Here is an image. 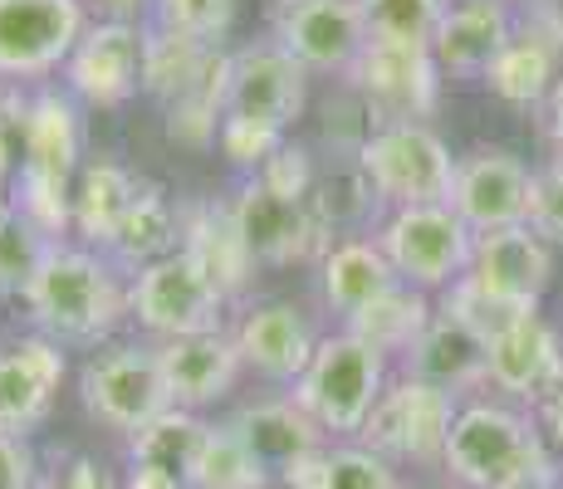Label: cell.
<instances>
[{
	"mask_svg": "<svg viewBox=\"0 0 563 489\" xmlns=\"http://www.w3.org/2000/svg\"><path fill=\"white\" fill-rule=\"evenodd\" d=\"M559 54H563V15L559 5H529V20L510 35L505 54L490 64L485 84L505 98V103H539L544 93H554L559 84Z\"/></svg>",
	"mask_w": 563,
	"mask_h": 489,
	"instance_id": "ac0fdd59",
	"label": "cell"
},
{
	"mask_svg": "<svg viewBox=\"0 0 563 489\" xmlns=\"http://www.w3.org/2000/svg\"><path fill=\"white\" fill-rule=\"evenodd\" d=\"M79 391H84V407L103 426L128 431V436H137L147 421L172 411V391H167V377H162L157 347H143V343H123L89 357Z\"/></svg>",
	"mask_w": 563,
	"mask_h": 489,
	"instance_id": "9c48e42d",
	"label": "cell"
},
{
	"mask_svg": "<svg viewBox=\"0 0 563 489\" xmlns=\"http://www.w3.org/2000/svg\"><path fill=\"white\" fill-rule=\"evenodd\" d=\"M539 416H544V431H549V441H554V451L563 455V387L539 407Z\"/></svg>",
	"mask_w": 563,
	"mask_h": 489,
	"instance_id": "ee69618b",
	"label": "cell"
},
{
	"mask_svg": "<svg viewBox=\"0 0 563 489\" xmlns=\"http://www.w3.org/2000/svg\"><path fill=\"white\" fill-rule=\"evenodd\" d=\"M0 489H40L35 455L20 436H0Z\"/></svg>",
	"mask_w": 563,
	"mask_h": 489,
	"instance_id": "60d3db41",
	"label": "cell"
},
{
	"mask_svg": "<svg viewBox=\"0 0 563 489\" xmlns=\"http://www.w3.org/2000/svg\"><path fill=\"white\" fill-rule=\"evenodd\" d=\"M549 133H554V143L563 152V74H559V84H554V93H549ZM563 162V157H559Z\"/></svg>",
	"mask_w": 563,
	"mask_h": 489,
	"instance_id": "f6af8a7d",
	"label": "cell"
},
{
	"mask_svg": "<svg viewBox=\"0 0 563 489\" xmlns=\"http://www.w3.org/2000/svg\"><path fill=\"white\" fill-rule=\"evenodd\" d=\"M128 313L147 333H157L162 343H172V338H191V333H221L225 299L177 249V255L137 269L133 289H128Z\"/></svg>",
	"mask_w": 563,
	"mask_h": 489,
	"instance_id": "ba28073f",
	"label": "cell"
},
{
	"mask_svg": "<svg viewBox=\"0 0 563 489\" xmlns=\"http://www.w3.org/2000/svg\"><path fill=\"white\" fill-rule=\"evenodd\" d=\"M231 431L265 470H279V475L323 451V426L299 401H255V407L235 411Z\"/></svg>",
	"mask_w": 563,
	"mask_h": 489,
	"instance_id": "484cf974",
	"label": "cell"
},
{
	"mask_svg": "<svg viewBox=\"0 0 563 489\" xmlns=\"http://www.w3.org/2000/svg\"><path fill=\"white\" fill-rule=\"evenodd\" d=\"M181 255L221 289V299H241L251 285V249H245L241 231H235L231 205H187L181 211Z\"/></svg>",
	"mask_w": 563,
	"mask_h": 489,
	"instance_id": "d4e9b609",
	"label": "cell"
},
{
	"mask_svg": "<svg viewBox=\"0 0 563 489\" xmlns=\"http://www.w3.org/2000/svg\"><path fill=\"white\" fill-rule=\"evenodd\" d=\"M143 181L133 177L128 167H118V162H84L79 181H74V231L84 235L89 245L108 249L118 235V225H123L128 205H133V196Z\"/></svg>",
	"mask_w": 563,
	"mask_h": 489,
	"instance_id": "83f0119b",
	"label": "cell"
},
{
	"mask_svg": "<svg viewBox=\"0 0 563 489\" xmlns=\"http://www.w3.org/2000/svg\"><path fill=\"white\" fill-rule=\"evenodd\" d=\"M143 54L147 30H137L133 20H103V25L84 30V40L64 64V79L84 103L118 108L143 89Z\"/></svg>",
	"mask_w": 563,
	"mask_h": 489,
	"instance_id": "2e32d148",
	"label": "cell"
},
{
	"mask_svg": "<svg viewBox=\"0 0 563 489\" xmlns=\"http://www.w3.org/2000/svg\"><path fill=\"white\" fill-rule=\"evenodd\" d=\"M49 249H54V241L35 221L10 211V221L0 225V299H25L40 265L49 259Z\"/></svg>",
	"mask_w": 563,
	"mask_h": 489,
	"instance_id": "d590c367",
	"label": "cell"
},
{
	"mask_svg": "<svg viewBox=\"0 0 563 489\" xmlns=\"http://www.w3.org/2000/svg\"><path fill=\"white\" fill-rule=\"evenodd\" d=\"M84 0H0V79H45L84 40Z\"/></svg>",
	"mask_w": 563,
	"mask_h": 489,
	"instance_id": "30bf717a",
	"label": "cell"
},
{
	"mask_svg": "<svg viewBox=\"0 0 563 489\" xmlns=\"http://www.w3.org/2000/svg\"><path fill=\"white\" fill-rule=\"evenodd\" d=\"M358 167L387 205H451L456 157L427 123H377L358 143Z\"/></svg>",
	"mask_w": 563,
	"mask_h": 489,
	"instance_id": "277c9868",
	"label": "cell"
},
{
	"mask_svg": "<svg viewBox=\"0 0 563 489\" xmlns=\"http://www.w3.org/2000/svg\"><path fill=\"white\" fill-rule=\"evenodd\" d=\"M407 377H421V382L451 391V397L471 391L490 382V343L475 338L451 313H431V323L407 353Z\"/></svg>",
	"mask_w": 563,
	"mask_h": 489,
	"instance_id": "603a6c76",
	"label": "cell"
},
{
	"mask_svg": "<svg viewBox=\"0 0 563 489\" xmlns=\"http://www.w3.org/2000/svg\"><path fill=\"white\" fill-rule=\"evenodd\" d=\"M515 35V20L505 10V0H461L441 15L431 54L441 69L451 74H490V64L505 54Z\"/></svg>",
	"mask_w": 563,
	"mask_h": 489,
	"instance_id": "cb8c5ba5",
	"label": "cell"
},
{
	"mask_svg": "<svg viewBox=\"0 0 563 489\" xmlns=\"http://www.w3.org/2000/svg\"><path fill=\"white\" fill-rule=\"evenodd\" d=\"M265 485H269V470L241 445L231 421L211 426L206 451L197 460V475H191V489H265Z\"/></svg>",
	"mask_w": 563,
	"mask_h": 489,
	"instance_id": "836d02e7",
	"label": "cell"
},
{
	"mask_svg": "<svg viewBox=\"0 0 563 489\" xmlns=\"http://www.w3.org/2000/svg\"><path fill=\"white\" fill-rule=\"evenodd\" d=\"M305 74L279 45H251L231 54V98L225 118L265 127L275 137H289L295 118L305 113Z\"/></svg>",
	"mask_w": 563,
	"mask_h": 489,
	"instance_id": "5bb4252c",
	"label": "cell"
},
{
	"mask_svg": "<svg viewBox=\"0 0 563 489\" xmlns=\"http://www.w3.org/2000/svg\"><path fill=\"white\" fill-rule=\"evenodd\" d=\"M157 30L216 45L235 25V0H153Z\"/></svg>",
	"mask_w": 563,
	"mask_h": 489,
	"instance_id": "8d00e7d4",
	"label": "cell"
},
{
	"mask_svg": "<svg viewBox=\"0 0 563 489\" xmlns=\"http://www.w3.org/2000/svg\"><path fill=\"white\" fill-rule=\"evenodd\" d=\"M123 489H187L177 480V475H167V470H157V465H133L128 470V485Z\"/></svg>",
	"mask_w": 563,
	"mask_h": 489,
	"instance_id": "7bdbcfd3",
	"label": "cell"
},
{
	"mask_svg": "<svg viewBox=\"0 0 563 489\" xmlns=\"http://www.w3.org/2000/svg\"><path fill=\"white\" fill-rule=\"evenodd\" d=\"M64 382V347L54 338H20L10 353H0V436L35 431L49 416L54 391Z\"/></svg>",
	"mask_w": 563,
	"mask_h": 489,
	"instance_id": "d6986e66",
	"label": "cell"
},
{
	"mask_svg": "<svg viewBox=\"0 0 563 489\" xmlns=\"http://www.w3.org/2000/svg\"><path fill=\"white\" fill-rule=\"evenodd\" d=\"M441 64L431 45H393V40H367L363 54L353 59L349 79L383 123H417L437 108L441 93Z\"/></svg>",
	"mask_w": 563,
	"mask_h": 489,
	"instance_id": "8fae6325",
	"label": "cell"
},
{
	"mask_svg": "<svg viewBox=\"0 0 563 489\" xmlns=\"http://www.w3.org/2000/svg\"><path fill=\"white\" fill-rule=\"evenodd\" d=\"M275 45L299 69L349 74L367 45L358 0H285L275 15Z\"/></svg>",
	"mask_w": 563,
	"mask_h": 489,
	"instance_id": "9a60e30c",
	"label": "cell"
},
{
	"mask_svg": "<svg viewBox=\"0 0 563 489\" xmlns=\"http://www.w3.org/2000/svg\"><path fill=\"white\" fill-rule=\"evenodd\" d=\"M465 275L475 289H485L510 309H539V293L549 289L554 259H549V241H539L529 225H515V231L475 235V255Z\"/></svg>",
	"mask_w": 563,
	"mask_h": 489,
	"instance_id": "e0dca14e",
	"label": "cell"
},
{
	"mask_svg": "<svg viewBox=\"0 0 563 489\" xmlns=\"http://www.w3.org/2000/svg\"><path fill=\"white\" fill-rule=\"evenodd\" d=\"M427 323H431L427 293L411 289V285H397L377 303H367L363 313H353L343 333H353V338H363L367 347H377V353L387 357V353H411V343L421 338Z\"/></svg>",
	"mask_w": 563,
	"mask_h": 489,
	"instance_id": "d6a6232c",
	"label": "cell"
},
{
	"mask_svg": "<svg viewBox=\"0 0 563 489\" xmlns=\"http://www.w3.org/2000/svg\"><path fill=\"white\" fill-rule=\"evenodd\" d=\"M397 285H402V279L387 265L377 241H343L323 255V299H329V309L343 313V319L363 313L367 303H377Z\"/></svg>",
	"mask_w": 563,
	"mask_h": 489,
	"instance_id": "4316f807",
	"label": "cell"
},
{
	"mask_svg": "<svg viewBox=\"0 0 563 489\" xmlns=\"http://www.w3.org/2000/svg\"><path fill=\"white\" fill-rule=\"evenodd\" d=\"M10 211H15V205H10V201H0V225L10 221Z\"/></svg>",
	"mask_w": 563,
	"mask_h": 489,
	"instance_id": "7dc6e473",
	"label": "cell"
},
{
	"mask_svg": "<svg viewBox=\"0 0 563 489\" xmlns=\"http://www.w3.org/2000/svg\"><path fill=\"white\" fill-rule=\"evenodd\" d=\"M490 382L539 407L563 387V343L539 313H525L490 338Z\"/></svg>",
	"mask_w": 563,
	"mask_h": 489,
	"instance_id": "ffe728a7",
	"label": "cell"
},
{
	"mask_svg": "<svg viewBox=\"0 0 563 489\" xmlns=\"http://www.w3.org/2000/svg\"><path fill=\"white\" fill-rule=\"evenodd\" d=\"M367 40H393V45H431L437 25L446 15L441 0H358Z\"/></svg>",
	"mask_w": 563,
	"mask_h": 489,
	"instance_id": "e575fe53",
	"label": "cell"
},
{
	"mask_svg": "<svg viewBox=\"0 0 563 489\" xmlns=\"http://www.w3.org/2000/svg\"><path fill=\"white\" fill-rule=\"evenodd\" d=\"M383 373H387V357L377 347H367L363 338H353V333L319 338V353H313L305 377L295 382V401L323 431H353L358 436L387 387Z\"/></svg>",
	"mask_w": 563,
	"mask_h": 489,
	"instance_id": "5b68a950",
	"label": "cell"
},
{
	"mask_svg": "<svg viewBox=\"0 0 563 489\" xmlns=\"http://www.w3.org/2000/svg\"><path fill=\"white\" fill-rule=\"evenodd\" d=\"M103 10H113V20H128V15H137V10L147 5V0H99Z\"/></svg>",
	"mask_w": 563,
	"mask_h": 489,
	"instance_id": "bcb514c9",
	"label": "cell"
},
{
	"mask_svg": "<svg viewBox=\"0 0 563 489\" xmlns=\"http://www.w3.org/2000/svg\"><path fill=\"white\" fill-rule=\"evenodd\" d=\"M529 5H549V0H529Z\"/></svg>",
	"mask_w": 563,
	"mask_h": 489,
	"instance_id": "c3c4849f",
	"label": "cell"
},
{
	"mask_svg": "<svg viewBox=\"0 0 563 489\" xmlns=\"http://www.w3.org/2000/svg\"><path fill=\"white\" fill-rule=\"evenodd\" d=\"M456 426V397L421 377H402V382L383 387L373 416L363 421L358 441L383 460H441Z\"/></svg>",
	"mask_w": 563,
	"mask_h": 489,
	"instance_id": "52a82bcc",
	"label": "cell"
},
{
	"mask_svg": "<svg viewBox=\"0 0 563 489\" xmlns=\"http://www.w3.org/2000/svg\"><path fill=\"white\" fill-rule=\"evenodd\" d=\"M451 211L471 225V235L529 225V211H534V171L515 152H500V147L471 152L465 162H456Z\"/></svg>",
	"mask_w": 563,
	"mask_h": 489,
	"instance_id": "4fadbf2b",
	"label": "cell"
},
{
	"mask_svg": "<svg viewBox=\"0 0 563 489\" xmlns=\"http://www.w3.org/2000/svg\"><path fill=\"white\" fill-rule=\"evenodd\" d=\"M529 231L549 245H563V162L534 177V211H529Z\"/></svg>",
	"mask_w": 563,
	"mask_h": 489,
	"instance_id": "74e56055",
	"label": "cell"
},
{
	"mask_svg": "<svg viewBox=\"0 0 563 489\" xmlns=\"http://www.w3.org/2000/svg\"><path fill=\"white\" fill-rule=\"evenodd\" d=\"M387 265L397 269V279L411 289H451L471 269L475 235L451 205H402L387 215L383 235Z\"/></svg>",
	"mask_w": 563,
	"mask_h": 489,
	"instance_id": "8992f818",
	"label": "cell"
},
{
	"mask_svg": "<svg viewBox=\"0 0 563 489\" xmlns=\"http://www.w3.org/2000/svg\"><path fill=\"white\" fill-rule=\"evenodd\" d=\"M216 45L187 35H167V30H147V54H143V93H153L162 108H177L197 84L211 74L216 64Z\"/></svg>",
	"mask_w": 563,
	"mask_h": 489,
	"instance_id": "f546056e",
	"label": "cell"
},
{
	"mask_svg": "<svg viewBox=\"0 0 563 489\" xmlns=\"http://www.w3.org/2000/svg\"><path fill=\"white\" fill-rule=\"evenodd\" d=\"M45 489H118V485L108 480V470H103L99 460H89V455H74V460L64 465V470L54 475Z\"/></svg>",
	"mask_w": 563,
	"mask_h": 489,
	"instance_id": "b9f144b4",
	"label": "cell"
},
{
	"mask_svg": "<svg viewBox=\"0 0 563 489\" xmlns=\"http://www.w3.org/2000/svg\"><path fill=\"white\" fill-rule=\"evenodd\" d=\"M25 113L30 103L15 93L0 98V177L15 167V157H25Z\"/></svg>",
	"mask_w": 563,
	"mask_h": 489,
	"instance_id": "ab89813d",
	"label": "cell"
},
{
	"mask_svg": "<svg viewBox=\"0 0 563 489\" xmlns=\"http://www.w3.org/2000/svg\"><path fill=\"white\" fill-rule=\"evenodd\" d=\"M30 319L54 343H99L123 323L128 289L118 285V269L93 249L54 245L40 265L35 285L25 293Z\"/></svg>",
	"mask_w": 563,
	"mask_h": 489,
	"instance_id": "7a4b0ae2",
	"label": "cell"
},
{
	"mask_svg": "<svg viewBox=\"0 0 563 489\" xmlns=\"http://www.w3.org/2000/svg\"><path fill=\"white\" fill-rule=\"evenodd\" d=\"M235 347L255 373L275 377V382H299L319 353V333L295 303H260L235 329Z\"/></svg>",
	"mask_w": 563,
	"mask_h": 489,
	"instance_id": "7402d4cb",
	"label": "cell"
},
{
	"mask_svg": "<svg viewBox=\"0 0 563 489\" xmlns=\"http://www.w3.org/2000/svg\"><path fill=\"white\" fill-rule=\"evenodd\" d=\"M162 377H167L172 407L197 411L221 401L225 391L241 377V347H235V333H191V338H172L157 347Z\"/></svg>",
	"mask_w": 563,
	"mask_h": 489,
	"instance_id": "44dd1931",
	"label": "cell"
},
{
	"mask_svg": "<svg viewBox=\"0 0 563 489\" xmlns=\"http://www.w3.org/2000/svg\"><path fill=\"white\" fill-rule=\"evenodd\" d=\"M84 123L79 108L64 93H40L30 98L25 113V157H20L15 177V211L35 221L40 231L59 235L74 225V181L84 171Z\"/></svg>",
	"mask_w": 563,
	"mask_h": 489,
	"instance_id": "3957f363",
	"label": "cell"
},
{
	"mask_svg": "<svg viewBox=\"0 0 563 489\" xmlns=\"http://www.w3.org/2000/svg\"><path fill=\"white\" fill-rule=\"evenodd\" d=\"M177 235H181V215L172 211L167 191H162L157 181H143L133 205H128L123 225H118L113 245H108V255L128 269H147V265H157V259L177 255Z\"/></svg>",
	"mask_w": 563,
	"mask_h": 489,
	"instance_id": "f1b7e54d",
	"label": "cell"
},
{
	"mask_svg": "<svg viewBox=\"0 0 563 489\" xmlns=\"http://www.w3.org/2000/svg\"><path fill=\"white\" fill-rule=\"evenodd\" d=\"M255 177L265 181V187H275V191H285V196H305V201H309V191H313V162H309L305 147L285 143L275 157L265 162V167L255 171Z\"/></svg>",
	"mask_w": 563,
	"mask_h": 489,
	"instance_id": "f35d334b",
	"label": "cell"
},
{
	"mask_svg": "<svg viewBox=\"0 0 563 489\" xmlns=\"http://www.w3.org/2000/svg\"><path fill=\"white\" fill-rule=\"evenodd\" d=\"M235 231L255 265H305L323 249V225L305 196H285L251 177L231 201Z\"/></svg>",
	"mask_w": 563,
	"mask_h": 489,
	"instance_id": "7c38bea8",
	"label": "cell"
},
{
	"mask_svg": "<svg viewBox=\"0 0 563 489\" xmlns=\"http://www.w3.org/2000/svg\"><path fill=\"white\" fill-rule=\"evenodd\" d=\"M206 436H211V426H206L197 411L172 407L133 436V465H157V470L177 475V480L191 489V475H197V460L206 451Z\"/></svg>",
	"mask_w": 563,
	"mask_h": 489,
	"instance_id": "4dcf8cb0",
	"label": "cell"
},
{
	"mask_svg": "<svg viewBox=\"0 0 563 489\" xmlns=\"http://www.w3.org/2000/svg\"><path fill=\"white\" fill-rule=\"evenodd\" d=\"M289 489H402L397 470L367 445H323L319 455L285 470Z\"/></svg>",
	"mask_w": 563,
	"mask_h": 489,
	"instance_id": "1f68e13d",
	"label": "cell"
},
{
	"mask_svg": "<svg viewBox=\"0 0 563 489\" xmlns=\"http://www.w3.org/2000/svg\"><path fill=\"white\" fill-rule=\"evenodd\" d=\"M441 465L465 489H554L559 475L544 431L519 411L490 407V401L456 411Z\"/></svg>",
	"mask_w": 563,
	"mask_h": 489,
	"instance_id": "6da1fadb",
	"label": "cell"
}]
</instances>
